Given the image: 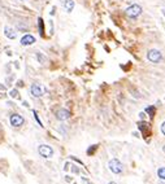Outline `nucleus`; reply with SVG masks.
I'll use <instances>...</instances> for the list:
<instances>
[{
  "label": "nucleus",
  "mask_w": 165,
  "mask_h": 184,
  "mask_svg": "<svg viewBox=\"0 0 165 184\" xmlns=\"http://www.w3.org/2000/svg\"><path fill=\"white\" fill-rule=\"evenodd\" d=\"M147 58H148V61H151L153 64H157V62L161 61L163 55H161V52L159 49H150L148 53H147Z\"/></svg>",
  "instance_id": "nucleus-2"
},
{
  "label": "nucleus",
  "mask_w": 165,
  "mask_h": 184,
  "mask_svg": "<svg viewBox=\"0 0 165 184\" xmlns=\"http://www.w3.org/2000/svg\"><path fill=\"white\" fill-rule=\"evenodd\" d=\"M108 166H109V170L112 172H114V174H121V172H122V170H124L122 164H121L118 160H116V158H114V160H110Z\"/></svg>",
  "instance_id": "nucleus-3"
},
{
  "label": "nucleus",
  "mask_w": 165,
  "mask_h": 184,
  "mask_svg": "<svg viewBox=\"0 0 165 184\" xmlns=\"http://www.w3.org/2000/svg\"><path fill=\"white\" fill-rule=\"evenodd\" d=\"M56 118L59 121H66V119L70 118V112L66 110V109H60V110L56 112Z\"/></svg>",
  "instance_id": "nucleus-7"
},
{
  "label": "nucleus",
  "mask_w": 165,
  "mask_h": 184,
  "mask_svg": "<svg viewBox=\"0 0 165 184\" xmlns=\"http://www.w3.org/2000/svg\"><path fill=\"white\" fill-rule=\"evenodd\" d=\"M139 115H141V118H142V119H144V118H146V115H144V113H141V114H139Z\"/></svg>",
  "instance_id": "nucleus-18"
},
{
  "label": "nucleus",
  "mask_w": 165,
  "mask_h": 184,
  "mask_svg": "<svg viewBox=\"0 0 165 184\" xmlns=\"http://www.w3.org/2000/svg\"><path fill=\"white\" fill-rule=\"evenodd\" d=\"M39 154L42 156V157L44 158H51L53 156V149L47 144H42V145H39Z\"/></svg>",
  "instance_id": "nucleus-4"
},
{
  "label": "nucleus",
  "mask_w": 165,
  "mask_h": 184,
  "mask_svg": "<svg viewBox=\"0 0 165 184\" xmlns=\"http://www.w3.org/2000/svg\"><path fill=\"white\" fill-rule=\"evenodd\" d=\"M96 148H98L96 145H92V148H90V149L87 150V154H92V153H94V150L96 149Z\"/></svg>",
  "instance_id": "nucleus-16"
},
{
  "label": "nucleus",
  "mask_w": 165,
  "mask_h": 184,
  "mask_svg": "<svg viewBox=\"0 0 165 184\" xmlns=\"http://www.w3.org/2000/svg\"><path fill=\"white\" fill-rule=\"evenodd\" d=\"M4 34H5V37L8 38V39H16L17 38L16 31H14L12 27H9V26H5L4 27Z\"/></svg>",
  "instance_id": "nucleus-9"
},
{
  "label": "nucleus",
  "mask_w": 165,
  "mask_h": 184,
  "mask_svg": "<svg viewBox=\"0 0 165 184\" xmlns=\"http://www.w3.org/2000/svg\"><path fill=\"white\" fill-rule=\"evenodd\" d=\"M34 43H35V38L33 37V35H30V34H26V35H24V37L21 38V44L25 45V47L31 45Z\"/></svg>",
  "instance_id": "nucleus-8"
},
{
  "label": "nucleus",
  "mask_w": 165,
  "mask_h": 184,
  "mask_svg": "<svg viewBox=\"0 0 165 184\" xmlns=\"http://www.w3.org/2000/svg\"><path fill=\"white\" fill-rule=\"evenodd\" d=\"M64 8H65L68 13H70L71 10L74 9V1L73 0H65V1H64Z\"/></svg>",
  "instance_id": "nucleus-10"
},
{
  "label": "nucleus",
  "mask_w": 165,
  "mask_h": 184,
  "mask_svg": "<svg viewBox=\"0 0 165 184\" xmlns=\"http://www.w3.org/2000/svg\"><path fill=\"white\" fill-rule=\"evenodd\" d=\"M37 58H38L42 64H44V62H46V57H43L42 53H37Z\"/></svg>",
  "instance_id": "nucleus-14"
},
{
  "label": "nucleus",
  "mask_w": 165,
  "mask_h": 184,
  "mask_svg": "<svg viewBox=\"0 0 165 184\" xmlns=\"http://www.w3.org/2000/svg\"><path fill=\"white\" fill-rule=\"evenodd\" d=\"M157 175H159L160 179L165 180V167H160L159 170H157Z\"/></svg>",
  "instance_id": "nucleus-12"
},
{
  "label": "nucleus",
  "mask_w": 165,
  "mask_h": 184,
  "mask_svg": "<svg viewBox=\"0 0 165 184\" xmlns=\"http://www.w3.org/2000/svg\"><path fill=\"white\" fill-rule=\"evenodd\" d=\"M30 92H31V95H33L34 97H41V96L44 95L46 90H44V87H43V86L35 83V84H33V86L30 87Z\"/></svg>",
  "instance_id": "nucleus-5"
},
{
  "label": "nucleus",
  "mask_w": 165,
  "mask_h": 184,
  "mask_svg": "<svg viewBox=\"0 0 165 184\" xmlns=\"http://www.w3.org/2000/svg\"><path fill=\"white\" fill-rule=\"evenodd\" d=\"M9 121H10V125L13 127H20V126L24 125L25 119H24V117L20 115V114H12L9 118Z\"/></svg>",
  "instance_id": "nucleus-6"
},
{
  "label": "nucleus",
  "mask_w": 165,
  "mask_h": 184,
  "mask_svg": "<svg viewBox=\"0 0 165 184\" xmlns=\"http://www.w3.org/2000/svg\"><path fill=\"white\" fill-rule=\"evenodd\" d=\"M10 96H12V97H17V96H18V91H17V90H12V91H10Z\"/></svg>",
  "instance_id": "nucleus-15"
},
{
  "label": "nucleus",
  "mask_w": 165,
  "mask_h": 184,
  "mask_svg": "<svg viewBox=\"0 0 165 184\" xmlns=\"http://www.w3.org/2000/svg\"><path fill=\"white\" fill-rule=\"evenodd\" d=\"M109 184H116V183H113V182H110V183H109Z\"/></svg>",
  "instance_id": "nucleus-19"
},
{
  "label": "nucleus",
  "mask_w": 165,
  "mask_h": 184,
  "mask_svg": "<svg viewBox=\"0 0 165 184\" xmlns=\"http://www.w3.org/2000/svg\"><path fill=\"white\" fill-rule=\"evenodd\" d=\"M146 113H147V114H148V115L153 117V115H155V108H153V107L147 108V109H146Z\"/></svg>",
  "instance_id": "nucleus-13"
},
{
  "label": "nucleus",
  "mask_w": 165,
  "mask_h": 184,
  "mask_svg": "<svg viewBox=\"0 0 165 184\" xmlns=\"http://www.w3.org/2000/svg\"><path fill=\"white\" fill-rule=\"evenodd\" d=\"M38 29H39V33H41V35L43 37V35H44V26H43V20L42 18L38 20Z\"/></svg>",
  "instance_id": "nucleus-11"
},
{
  "label": "nucleus",
  "mask_w": 165,
  "mask_h": 184,
  "mask_svg": "<svg viewBox=\"0 0 165 184\" xmlns=\"http://www.w3.org/2000/svg\"><path fill=\"white\" fill-rule=\"evenodd\" d=\"M125 12H126V16L130 17V18H138V17L142 15V7L138 4H133L129 7Z\"/></svg>",
  "instance_id": "nucleus-1"
},
{
  "label": "nucleus",
  "mask_w": 165,
  "mask_h": 184,
  "mask_svg": "<svg viewBox=\"0 0 165 184\" xmlns=\"http://www.w3.org/2000/svg\"><path fill=\"white\" fill-rule=\"evenodd\" d=\"M161 132H163L164 135H165V122L163 123V125H161Z\"/></svg>",
  "instance_id": "nucleus-17"
}]
</instances>
